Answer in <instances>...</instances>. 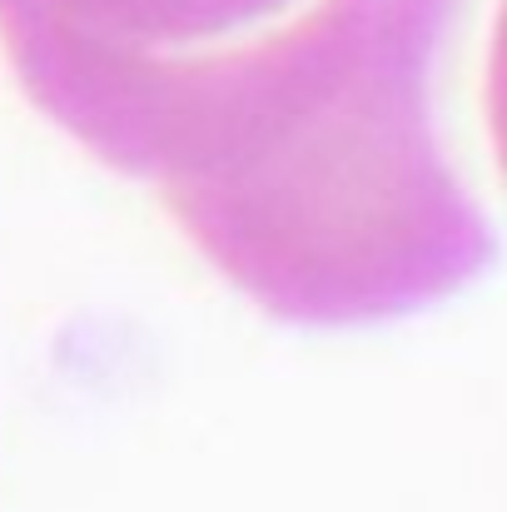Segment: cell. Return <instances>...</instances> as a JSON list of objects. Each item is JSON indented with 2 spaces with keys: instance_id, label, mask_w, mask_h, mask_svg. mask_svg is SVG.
<instances>
[{
  "instance_id": "1",
  "label": "cell",
  "mask_w": 507,
  "mask_h": 512,
  "mask_svg": "<svg viewBox=\"0 0 507 512\" xmlns=\"http://www.w3.org/2000/svg\"><path fill=\"white\" fill-rule=\"evenodd\" d=\"M458 15L463 0H324L269 40L169 55L0 10V40L40 110L150 179L254 304L368 324L493 259L488 214L438 140Z\"/></svg>"
},
{
  "instance_id": "2",
  "label": "cell",
  "mask_w": 507,
  "mask_h": 512,
  "mask_svg": "<svg viewBox=\"0 0 507 512\" xmlns=\"http://www.w3.org/2000/svg\"><path fill=\"white\" fill-rule=\"evenodd\" d=\"M284 0H0V10H30L55 25L120 40V45H184L239 30Z\"/></svg>"
}]
</instances>
